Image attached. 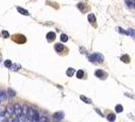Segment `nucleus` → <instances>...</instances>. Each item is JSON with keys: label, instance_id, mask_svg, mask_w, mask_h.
I'll list each match as a JSON object with an SVG mask.
<instances>
[{"label": "nucleus", "instance_id": "f257e3e1", "mask_svg": "<svg viewBox=\"0 0 135 122\" xmlns=\"http://www.w3.org/2000/svg\"><path fill=\"white\" fill-rule=\"evenodd\" d=\"M88 60L91 62H103L105 60V57L101 53H92V55L88 56Z\"/></svg>", "mask_w": 135, "mask_h": 122}, {"label": "nucleus", "instance_id": "f03ea898", "mask_svg": "<svg viewBox=\"0 0 135 122\" xmlns=\"http://www.w3.org/2000/svg\"><path fill=\"white\" fill-rule=\"evenodd\" d=\"M13 108H14V113H15V115L17 117H19L20 115H22V106L20 104H18V103L14 104Z\"/></svg>", "mask_w": 135, "mask_h": 122}, {"label": "nucleus", "instance_id": "7ed1b4c3", "mask_svg": "<svg viewBox=\"0 0 135 122\" xmlns=\"http://www.w3.org/2000/svg\"><path fill=\"white\" fill-rule=\"evenodd\" d=\"M53 119H54L55 121H57V122L63 120V119H64V113H63L62 111L55 112V113L53 114Z\"/></svg>", "mask_w": 135, "mask_h": 122}, {"label": "nucleus", "instance_id": "20e7f679", "mask_svg": "<svg viewBox=\"0 0 135 122\" xmlns=\"http://www.w3.org/2000/svg\"><path fill=\"white\" fill-rule=\"evenodd\" d=\"M87 20H88V21L91 22V24L92 25H96V15L93 14V13H89L88 15H87Z\"/></svg>", "mask_w": 135, "mask_h": 122}, {"label": "nucleus", "instance_id": "39448f33", "mask_svg": "<svg viewBox=\"0 0 135 122\" xmlns=\"http://www.w3.org/2000/svg\"><path fill=\"white\" fill-rule=\"evenodd\" d=\"M46 38H47V40H48L49 42H52V41H54V40H55V38H56V34H55L54 32H49V33L47 34Z\"/></svg>", "mask_w": 135, "mask_h": 122}, {"label": "nucleus", "instance_id": "423d86ee", "mask_svg": "<svg viewBox=\"0 0 135 122\" xmlns=\"http://www.w3.org/2000/svg\"><path fill=\"white\" fill-rule=\"evenodd\" d=\"M95 74L96 77H99V78H105L104 76H106V73L102 70V69H97L96 72H95Z\"/></svg>", "mask_w": 135, "mask_h": 122}, {"label": "nucleus", "instance_id": "0eeeda50", "mask_svg": "<svg viewBox=\"0 0 135 122\" xmlns=\"http://www.w3.org/2000/svg\"><path fill=\"white\" fill-rule=\"evenodd\" d=\"M15 38H18V39H15V41L17 43H24L25 42V38L24 35H16Z\"/></svg>", "mask_w": 135, "mask_h": 122}, {"label": "nucleus", "instance_id": "6e6552de", "mask_svg": "<svg viewBox=\"0 0 135 122\" xmlns=\"http://www.w3.org/2000/svg\"><path fill=\"white\" fill-rule=\"evenodd\" d=\"M21 68V65L20 64H17V63H14V64H12L11 65V67H10V69L12 70V71H17V70H19Z\"/></svg>", "mask_w": 135, "mask_h": 122}, {"label": "nucleus", "instance_id": "1a4fd4ad", "mask_svg": "<svg viewBox=\"0 0 135 122\" xmlns=\"http://www.w3.org/2000/svg\"><path fill=\"white\" fill-rule=\"evenodd\" d=\"M17 11L19 12L20 14H24V15H29V12L27 10V9H24V8H21V7H17Z\"/></svg>", "mask_w": 135, "mask_h": 122}, {"label": "nucleus", "instance_id": "9d476101", "mask_svg": "<svg viewBox=\"0 0 135 122\" xmlns=\"http://www.w3.org/2000/svg\"><path fill=\"white\" fill-rule=\"evenodd\" d=\"M74 72H75V69H74V68H72V67H69L68 69H67V71H66V74H67V76L71 77V76L74 74Z\"/></svg>", "mask_w": 135, "mask_h": 122}, {"label": "nucleus", "instance_id": "9b49d317", "mask_svg": "<svg viewBox=\"0 0 135 122\" xmlns=\"http://www.w3.org/2000/svg\"><path fill=\"white\" fill-rule=\"evenodd\" d=\"M121 61H123L124 63H129L130 62V57L127 54L123 55V56H121Z\"/></svg>", "mask_w": 135, "mask_h": 122}, {"label": "nucleus", "instance_id": "f8f14e48", "mask_svg": "<svg viewBox=\"0 0 135 122\" xmlns=\"http://www.w3.org/2000/svg\"><path fill=\"white\" fill-rule=\"evenodd\" d=\"M6 93L4 91H2V90H0V101H5L6 100Z\"/></svg>", "mask_w": 135, "mask_h": 122}, {"label": "nucleus", "instance_id": "ddd939ff", "mask_svg": "<svg viewBox=\"0 0 135 122\" xmlns=\"http://www.w3.org/2000/svg\"><path fill=\"white\" fill-rule=\"evenodd\" d=\"M7 94H8V96L9 97H15V95H16V93H15V91H13L12 89H11V87H9L8 90H7Z\"/></svg>", "mask_w": 135, "mask_h": 122}, {"label": "nucleus", "instance_id": "4468645a", "mask_svg": "<svg viewBox=\"0 0 135 122\" xmlns=\"http://www.w3.org/2000/svg\"><path fill=\"white\" fill-rule=\"evenodd\" d=\"M55 50H56V52H62L63 45L62 44H55Z\"/></svg>", "mask_w": 135, "mask_h": 122}, {"label": "nucleus", "instance_id": "2eb2a0df", "mask_svg": "<svg viewBox=\"0 0 135 122\" xmlns=\"http://www.w3.org/2000/svg\"><path fill=\"white\" fill-rule=\"evenodd\" d=\"M107 119L110 122H114L116 120V115L115 114H109V115L107 116Z\"/></svg>", "mask_w": 135, "mask_h": 122}, {"label": "nucleus", "instance_id": "dca6fc26", "mask_svg": "<svg viewBox=\"0 0 135 122\" xmlns=\"http://www.w3.org/2000/svg\"><path fill=\"white\" fill-rule=\"evenodd\" d=\"M6 112L8 113V114H13L14 113V108H13V106H11V105H9V106H7V108H6Z\"/></svg>", "mask_w": 135, "mask_h": 122}, {"label": "nucleus", "instance_id": "f3484780", "mask_svg": "<svg viewBox=\"0 0 135 122\" xmlns=\"http://www.w3.org/2000/svg\"><path fill=\"white\" fill-rule=\"evenodd\" d=\"M80 100H82L84 103H87V104H92V100L91 99L87 98L85 96H80Z\"/></svg>", "mask_w": 135, "mask_h": 122}, {"label": "nucleus", "instance_id": "a211bd4d", "mask_svg": "<svg viewBox=\"0 0 135 122\" xmlns=\"http://www.w3.org/2000/svg\"><path fill=\"white\" fill-rule=\"evenodd\" d=\"M60 40H61V42H63V43H66V42L68 41V36L65 35V34H62V35L60 36Z\"/></svg>", "mask_w": 135, "mask_h": 122}, {"label": "nucleus", "instance_id": "6ab92c4d", "mask_svg": "<svg viewBox=\"0 0 135 122\" xmlns=\"http://www.w3.org/2000/svg\"><path fill=\"white\" fill-rule=\"evenodd\" d=\"M28 112H29V107L27 105L22 106V115L28 116Z\"/></svg>", "mask_w": 135, "mask_h": 122}, {"label": "nucleus", "instance_id": "aec40b11", "mask_svg": "<svg viewBox=\"0 0 135 122\" xmlns=\"http://www.w3.org/2000/svg\"><path fill=\"white\" fill-rule=\"evenodd\" d=\"M77 7L79 8V10L81 11V12H84L85 9H87V8H85V4H84V3H79V4H77Z\"/></svg>", "mask_w": 135, "mask_h": 122}, {"label": "nucleus", "instance_id": "412c9836", "mask_svg": "<svg viewBox=\"0 0 135 122\" xmlns=\"http://www.w3.org/2000/svg\"><path fill=\"white\" fill-rule=\"evenodd\" d=\"M83 75H84V71H83V70H81V69H79V70L76 72L77 78H82V77H83Z\"/></svg>", "mask_w": 135, "mask_h": 122}, {"label": "nucleus", "instance_id": "4be33fe9", "mask_svg": "<svg viewBox=\"0 0 135 122\" xmlns=\"http://www.w3.org/2000/svg\"><path fill=\"white\" fill-rule=\"evenodd\" d=\"M11 65H12V62L9 60V59H7V60H5L4 61V66L5 67H7V68H10L11 67Z\"/></svg>", "mask_w": 135, "mask_h": 122}, {"label": "nucleus", "instance_id": "5701e85b", "mask_svg": "<svg viewBox=\"0 0 135 122\" xmlns=\"http://www.w3.org/2000/svg\"><path fill=\"white\" fill-rule=\"evenodd\" d=\"M127 32H128V35L129 36L133 37L134 39H135V30L133 29H128V30H127Z\"/></svg>", "mask_w": 135, "mask_h": 122}, {"label": "nucleus", "instance_id": "b1692460", "mask_svg": "<svg viewBox=\"0 0 135 122\" xmlns=\"http://www.w3.org/2000/svg\"><path fill=\"white\" fill-rule=\"evenodd\" d=\"M115 110H116V112L117 113H121V112H123V106L122 105H117Z\"/></svg>", "mask_w": 135, "mask_h": 122}, {"label": "nucleus", "instance_id": "393cba45", "mask_svg": "<svg viewBox=\"0 0 135 122\" xmlns=\"http://www.w3.org/2000/svg\"><path fill=\"white\" fill-rule=\"evenodd\" d=\"M1 35H2L3 38H5V39L9 38V33L7 32V30H2V32H1Z\"/></svg>", "mask_w": 135, "mask_h": 122}, {"label": "nucleus", "instance_id": "a878e982", "mask_svg": "<svg viewBox=\"0 0 135 122\" xmlns=\"http://www.w3.org/2000/svg\"><path fill=\"white\" fill-rule=\"evenodd\" d=\"M117 30L119 33H121V34H125V35H128V32H127V30H123L122 28H117Z\"/></svg>", "mask_w": 135, "mask_h": 122}, {"label": "nucleus", "instance_id": "bb28decb", "mask_svg": "<svg viewBox=\"0 0 135 122\" xmlns=\"http://www.w3.org/2000/svg\"><path fill=\"white\" fill-rule=\"evenodd\" d=\"M6 112V109L4 108V107H0V116H3Z\"/></svg>", "mask_w": 135, "mask_h": 122}, {"label": "nucleus", "instance_id": "cd10ccee", "mask_svg": "<svg viewBox=\"0 0 135 122\" xmlns=\"http://www.w3.org/2000/svg\"><path fill=\"white\" fill-rule=\"evenodd\" d=\"M8 122H20V121H19V117H15V118H12V119L8 120Z\"/></svg>", "mask_w": 135, "mask_h": 122}, {"label": "nucleus", "instance_id": "c85d7f7f", "mask_svg": "<svg viewBox=\"0 0 135 122\" xmlns=\"http://www.w3.org/2000/svg\"><path fill=\"white\" fill-rule=\"evenodd\" d=\"M40 122H49V120H48V118L47 117H41L40 118Z\"/></svg>", "mask_w": 135, "mask_h": 122}, {"label": "nucleus", "instance_id": "c756f323", "mask_svg": "<svg viewBox=\"0 0 135 122\" xmlns=\"http://www.w3.org/2000/svg\"><path fill=\"white\" fill-rule=\"evenodd\" d=\"M96 112L97 114H99V115H101V116H103V113H102V112H101V111H100V110H99V109H96Z\"/></svg>", "mask_w": 135, "mask_h": 122}, {"label": "nucleus", "instance_id": "7c9ffc66", "mask_svg": "<svg viewBox=\"0 0 135 122\" xmlns=\"http://www.w3.org/2000/svg\"><path fill=\"white\" fill-rule=\"evenodd\" d=\"M134 6H135V3H134Z\"/></svg>", "mask_w": 135, "mask_h": 122}, {"label": "nucleus", "instance_id": "2f4dec72", "mask_svg": "<svg viewBox=\"0 0 135 122\" xmlns=\"http://www.w3.org/2000/svg\"><path fill=\"white\" fill-rule=\"evenodd\" d=\"M0 103H1V101H0Z\"/></svg>", "mask_w": 135, "mask_h": 122}]
</instances>
